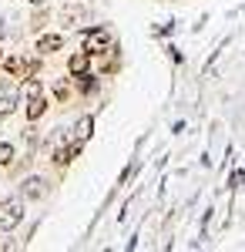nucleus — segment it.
Segmentation results:
<instances>
[{
    "instance_id": "9b49d317",
    "label": "nucleus",
    "mask_w": 245,
    "mask_h": 252,
    "mask_svg": "<svg viewBox=\"0 0 245 252\" xmlns=\"http://www.w3.org/2000/svg\"><path fill=\"white\" fill-rule=\"evenodd\" d=\"M17 111V97L14 94H0V118H10Z\"/></svg>"
},
{
    "instance_id": "39448f33",
    "label": "nucleus",
    "mask_w": 245,
    "mask_h": 252,
    "mask_svg": "<svg viewBox=\"0 0 245 252\" xmlns=\"http://www.w3.org/2000/svg\"><path fill=\"white\" fill-rule=\"evenodd\" d=\"M88 71H91V54H88V51L71 54V61H67V74H71V78H81V74H88Z\"/></svg>"
},
{
    "instance_id": "9d476101",
    "label": "nucleus",
    "mask_w": 245,
    "mask_h": 252,
    "mask_svg": "<svg viewBox=\"0 0 245 252\" xmlns=\"http://www.w3.org/2000/svg\"><path fill=\"white\" fill-rule=\"evenodd\" d=\"M77 91L81 94H91V91H97V78H91V74H81V78H74Z\"/></svg>"
},
{
    "instance_id": "6e6552de",
    "label": "nucleus",
    "mask_w": 245,
    "mask_h": 252,
    "mask_svg": "<svg viewBox=\"0 0 245 252\" xmlns=\"http://www.w3.org/2000/svg\"><path fill=\"white\" fill-rule=\"evenodd\" d=\"M44 111H47V101H44V94L27 101V121H37V118H44Z\"/></svg>"
},
{
    "instance_id": "f03ea898",
    "label": "nucleus",
    "mask_w": 245,
    "mask_h": 252,
    "mask_svg": "<svg viewBox=\"0 0 245 252\" xmlns=\"http://www.w3.org/2000/svg\"><path fill=\"white\" fill-rule=\"evenodd\" d=\"M84 51H88L91 58L111 54V51H114V40H111V34H108L104 27H88V31H84Z\"/></svg>"
},
{
    "instance_id": "4468645a",
    "label": "nucleus",
    "mask_w": 245,
    "mask_h": 252,
    "mask_svg": "<svg viewBox=\"0 0 245 252\" xmlns=\"http://www.w3.org/2000/svg\"><path fill=\"white\" fill-rule=\"evenodd\" d=\"M47 24V10H40V14H34V20H31V31H40Z\"/></svg>"
},
{
    "instance_id": "0eeeda50",
    "label": "nucleus",
    "mask_w": 245,
    "mask_h": 252,
    "mask_svg": "<svg viewBox=\"0 0 245 252\" xmlns=\"http://www.w3.org/2000/svg\"><path fill=\"white\" fill-rule=\"evenodd\" d=\"M91 131H94V118L84 115V118H81V121L74 125V131H71V135H74L77 141H88V138H91Z\"/></svg>"
},
{
    "instance_id": "423d86ee",
    "label": "nucleus",
    "mask_w": 245,
    "mask_h": 252,
    "mask_svg": "<svg viewBox=\"0 0 245 252\" xmlns=\"http://www.w3.org/2000/svg\"><path fill=\"white\" fill-rule=\"evenodd\" d=\"M64 47V37L61 34H44V37L37 40V54L40 58H51V54H57Z\"/></svg>"
},
{
    "instance_id": "1a4fd4ad",
    "label": "nucleus",
    "mask_w": 245,
    "mask_h": 252,
    "mask_svg": "<svg viewBox=\"0 0 245 252\" xmlns=\"http://www.w3.org/2000/svg\"><path fill=\"white\" fill-rule=\"evenodd\" d=\"M40 91H44V84H40L37 78H24V84H20V97H40Z\"/></svg>"
},
{
    "instance_id": "dca6fc26",
    "label": "nucleus",
    "mask_w": 245,
    "mask_h": 252,
    "mask_svg": "<svg viewBox=\"0 0 245 252\" xmlns=\"http://www.w3.org/2000/svg\"><path fill=\"white\" fill-rule=\"evenodd\" d=\"M0 37H3V24H0Z\"/></svg>"
},
{
    "instance_id": "20e7f679",
    "label": "nucleus",
    "mask_w": 245,
    "mask_h": 252,
    "mask_svg": "<svg viewBox=\"0 0 245 252\" xmlns=\"http://www.w3.org/2000/svg\"><path fill=\"white\" fill-rule=\"evenodd\" d=\"M84 20H88V10H84L81 3H67V7L61 10V24H64V27H81Z\"/></svg>"
},
{
    "instance_id": "2eb2a0df",
    "label": "nucleus",
    "mask_w": 245,
    "mask_h": 252,
    "mask_svg": "<svg viewBox=\"0 0 245 252\" xmlns=\"http://www.w3.org/2000/svg\"><path fill=\"white\" fill-rule=\"evenodd\" d=\"M27 3H34V7H44V3H47V0H27Z\"/></svg>"
},
{
    "instance_id": "f8f14e48",
    "label": "nucleus",
    "mask_w": 245,
    "mask_h": 252,
    "mask_svg": "<svg viewBox=\"0 0 245 252\" xmlns=\"http://www.w3.org/2000/svg\"><path fill=\"white\" fill-rule=\"evenodd\" d=\"M3 71L14 74V78H24V58H7L3 61Z\"/></svg>"
},
{
    "instance_id": "f257e3e1",
    "label": "nucleus",
    "mask_w": 245,
    "mask_h": 252,
    "mask_svg": "<svg viewBox=\"0 0 245 252\" xmlns=\"http://www.w3.org/2000/svg\"><path fill=\"white\" fill-rule=\"evenodd\" d=\"M20 222H24V198L20 195L3 198L0 202V232H14Z\"/></svg>"
},
{
    "instance_id": "7ed1b4c3",
    "label": "nucleus",
    "mask_w": 245,
    "mask_h": 252,
    "mask_svg": "<svg viewBox=\"0 0 245 252\" xmlns=\"http://www.w3.org/2000/svg\"><path fill=\"white\" fill-rule=\"evenodd\" d=\"M47 192H51V185H47V178H40V175L24 178V185H20V195H24V198H44Z\"/></svg>"
},
{
    "instance_id": "ddd939ff",
    "label": "nucleus",
    "mask_w": 245,
    "mask_h": 252,
    "mask_svg": "<svg viewBox=\"0 0 245 252\" xmlns=\"http://www.w3.org/2000/svg\"><path fill=\"white\" fill-rule=\"evenodd\" d=\"M10 161H14V145H10V141H0V165L7 168Z\"/></svg>"
}]
</instances>
